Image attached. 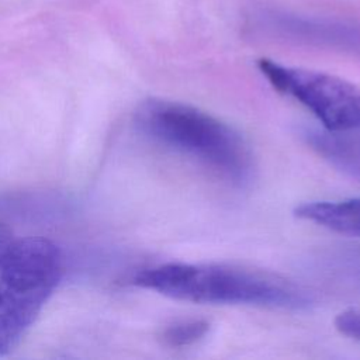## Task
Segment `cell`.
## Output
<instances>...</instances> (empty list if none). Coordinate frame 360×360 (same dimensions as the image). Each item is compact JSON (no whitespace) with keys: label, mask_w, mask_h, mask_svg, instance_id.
Segmentation results:
<instances>
[{"label":"cell","mask_w":360,"mask_h":360,"mask_svg":"<svg viewBox=\"0 0 360 360\" xmlns=\"http://www.w3.org/2000/svg\"><path fill=\"white\" fill-rule=\"evenodd\" d=\"M134 284L195 304L302 309L314 298L302 285L269 271L222 263H166L145 269Z\"/></svg>","instance_id":"cell-1"},{"label":"cell","mask_w":360,"mask_h":360,"mask_svg":"<svg viewBox=\"0 0 360 360\" xmlns=\"http://www.w3.org/2000/svg\"><path fill=\"white\" fill-rule=\"evenodd\" d=\"M135 124L150 139L204 165L232 184L253 177V156L229 125L193 105L148 98L135 111Z\"/></svg>","instance_id":"cell-2"},{"label":"cell","mask_w":360,"mask_h":360,"mask_svg":"<svg viewBox=\"0 0 360 360\" xmlns=\"http://www.w3.org/2000/svg\"><path fill=\"white\" fill-rule=\"evenodd\" d=\"M62 276V255L44 238L13 240L0 262V356L34 323Z\"/></svg>","instance_id":"cell-3"},{"label":"cell","mask_w":360,"mask_h":360,"mask_svg":"<svg viewBox=\"0 0 360 360\" xmlns=\"http://www.w3.org/2000/svg\"><path fill=\"white\" fill-rule=\"evenodd\" d=\"M259 70L280 93L305 105L330 131L360 127V86L342 77L285 66L270 59L257 62Z\"/></svg>","instance_id":"cell-4"},{"label":"cell","mask_w":360,"mask_h":360,"mask_svg":"<svg viewBox=\"0 0 360 360\" xmlns=\"http://www.w3.org/2000/svg\"><path fill=\"white\" fill-rule=\"evenodd\" d=\"M305 142L342 173L360 180V127L343 131L305 128Z\"/></svg>","instance_id":"cell-5"},{"label":"cell","mask_w":360,"mask_h":360,"mask_svg":"<svg viewBox=\"0 0 360 360\" xmlns=\"http://www.w3.org/2000/svg\"><path fill=\"white\" fill-rule=\"evenodd\" d=\"M294 214L330 231L360 238V197L343 201L305 202Z\"/></svg>","instance_id":"cell-6"},{"label":"cell","mask_w":360,"mask_h":360,"mask_svg":"<svg viewBox=\"0 0 360 360\" xmlns=\"http://www.w3.org/2000/svg\"><path fill=\"white\" fill-rule=\"evenodd\" d=\"M281 28L288 35L308 42H316L321 45L325 44L353 52H360V27L290 20L283 21Z\"/></svg>","instance_id":"cell-7"},{"label":"cell","mask_w":360,"mask_h":360,"mask_svg":"<svg viewBox=\"0 0 360 360\" xmlns=\"http://www.w3.org/2000/svg\"><path fill=\"white\" fill-rule=\"evenodd\" d=\"M208 329L210 323L204 319H186L167 326L162 336L169 346L181 347L200 340Z\"/></svg>","instance_id":"cell-8"},{"label":"cell","mask_w":360,"mask_h":360,"mask_svg":"<svg viewBox=\"0 0 360 360\" xmlns=\"http://www.w3.org/2000/svg\"><path fill=\"white\" fill-rule=\"evenodd\" d=\"M336 329L356 340H360V311L350 309L338 315L335 319Z\"/></svg>","instance_id":"cell-9"},{"label":"cell","mask_w":360,"mask_h":360,"mask_svg":"<svg viewBox=\"0 0 360 360\" xmlns=\"http://www.w3.org/2000/svg\"><path fill=\"white\" fill-rule=\"evenodd\" d=\"M11 243H13V238H11L10 229L4 224L0 222V262H1L3 256L6 255V252L8 250Z\"/></svg>","instance_id":"cell-10"}]
</instances>
